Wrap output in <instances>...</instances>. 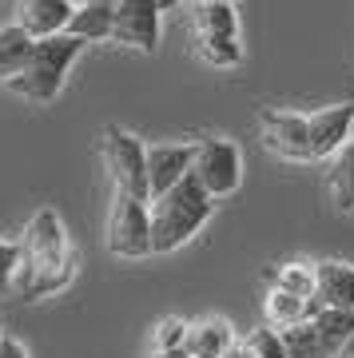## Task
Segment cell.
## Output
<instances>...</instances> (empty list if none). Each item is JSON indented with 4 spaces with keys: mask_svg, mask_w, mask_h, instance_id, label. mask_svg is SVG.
Returning <instances> with one entry per match:
<instances>
[{
    "mask_svg": "<svg viewBox=\"0 0 354 358\" xmlns=\"http://www.w3.org/2000/svg\"><path fill=\"white\" fill-rule=\"evenodd\" d=\"M72 267H76V255L68 247L60 215L52 207H40L28 219L24 239H20V267H16L13 291H20L24 299H44L72 279Z\"/></svg>",
    "mask_w": 354,
    "mask_h": 358,
    "instance_id": "cell-1",
    "label": "cell"
},
{
    "mask_svg": "<svg viewBox=\"0 0 354 358\" xmlns=\"http://www.w3.org/2000/svg\"><path fill=\"white\" fill-rule=\"evenodd\" d=\"M152 255H171L183 243H191L199 235L211 215H215V199L199 187V179L187 176L176 183L167 195L152 199Z\"/></svg>",
    "mask_w": 354,
    "mask_h": 358,
    "instance_id": "cell-2",
    "label": "cell"
},
{
    "mask_svg": "<svg viewBox=\"0 0 354 358\" xmlns=\"http://www.w3.org/2000/svg\"><path fill=\"white\" fill-rule=\"evenodd\" d=\"M80 52H84V40L68 36H48V40H36V48L28 56L24 72L13 80V84H4V88L20 96L28 103H52L56 96L64 92V80L72 72V64L80 60Z\"/></svg>",
    "mask_w": 354,
    "mask_h": 358,
    "instance_id": "cell-3",
    "label": "cell"
},
{
    "mask_svg": "<svg viewBox=\"0 0 354 358\" xmlns=\"http://www.w3.org/2000/svg\"><path fill=\"white\" fill-rule=\"evenodd\" d=\"M104 247L112 259H148L152 255V207L148 199H132L112 192L108 223H104Z\"/></svg>",
    "mask_w": 354,
    "mask_h": 358,
    "instance_id": "cell-4",
    "label": "cell"
},
{
    "mask_svg": "<svg viewBox=\"0 0 354 358\" xmlns=\"http://www.w3.org/2000/svg\"><path fill=\"white\" fill-rule=\"evenodd\" d=\"M100 155L108 167V179H112V192L152 203V195H148V143H139V136L108 124L100 140Z\"/></svg>",
    "mask_w": 354,
    "mask_h": 358,
    "instance_id": "cell-5",
    "label": "cell"
},
{
    "mask_svg": "<svg viewBox=\"0 0 354 358\" xmlns=\"http://www.w3.org/2000/svg\"><path fill=\"white\" fill-rule=\"evenodd\" d=\"M191 176L199 179V187L211 195V199H227V195H235L239 192V183H243L239 143L227 140V136H207V140H199L195 143Z\"/></svg>",
    "mask_w": 354,
    "mask_h": 358,
    "instance_id": "cell-6",
    "label": "cell"
},
{
    "mask_svg": "<svg viewBox=\"0 0 354 358\" xmlns=\"http://www.w3.org/2000/svg\"><path fill=\"white\" fill-rule=\"evenodd\" d=\"M164 0H120L115 4V24H112V44L136 48L152 56L164 36Z\"/></svg>",
    "mask_w": 354,
    "mask_h": 358,
    "instance_id": "cell-7",
    "label": "cell"
},
{
    "mask_svg": "<svg viewBox=\"0 0 354 358\" xmlns=\"http://www.w3.org/2000/svg\"><path fill=\"white\" fill-rule=\"evenodd\" d=\"M259 136L263 148L287 164H311V131H306V115L303 112H278L267 108L259 115Z\"/></svg>",
    "mask_w": 354,
    "mask_h": 358,
    "instance_id": "cell-8",
    "label": "cell"
},
{
    "mask_svg": "<svg viewBox=\"0 0 354 358\" xmlns=\"http://www.w3.org/2000/svg\"><path fill=\"white\" fill-rule=\"evenodd\" d=\"M306 131H311V164L334 159L354 136V103L318 108L315 115H306Z\"/></svg>",
    "mask_w": 354,
    "mask_h": 358,
    "instance_id": "cell-9",
    "label": "cell"
},
{
    "mask_svg": "<svg viewBox=\"0 0 354 358\" xmlns=\"http://www.w3.org/2000/svg\"><path fill=\"white\" fill-rule=\"evenodd\" d=\"M195 143H152L148 148V195L160 199L191 176Z\"/></svg>",
    "mask_w": 354,
    "mask_h": 358,
    "instance_id": "cell-10",
    "label": "cell"
},
{
    "mask_svg": "<svg viewBox=\"0 0 354 358\" xmlns=\"http://www.w3.org/2000/svg\"><path fill=\"white\" fill-rule=\"evenodd\" d=\"M72 13H76V4H72V0H16L13 24L24 28L32 40H48V36L68 32Z\"/></svg>",
    "mask_w": 354,
    "mask_h": 358,
    "instance_id": "cell-11",
    "label": "cell"
},
{
    "mask_svg": "<svg viewBox=\"0 0 354 358\" xmlns=\"http://www.w3.org/2000/svg\"><path fill=\"white\" fill-rule=\"evenodd\" d=\"M235 343H239L235 338V327L227 319H215V315L195 319L187 327V355L191 358H227V350Z\"/></svg>",
    "mask_w": 354,
    "mask_h": 358,
    "instance_id": "cell-12",
    "label": "cell"
},
{
    "mask_svg": "<svg viewBox=\"0 0 354 358\" xmlns=\"http://www.w3.org/2000/svg\"><path fill=\"white\" fill-rule=\"evenodd\" d=\"M318 279V303L323 307H339V310H354V267L342 259H327L315 267Z\"/></svg>",
    "mask_w": 354,
    "mask_h": 358,
    "instance_id": "cell-13",
    "label": "cell"
},
{
    "mask_svg": "<svg viewBox=\"0 0 354 358\" xmlns=\"http://www.w3.org/2000/svg\"><path fill=\"white\" fill-rule=\"evenodd\" d=\"M318 310V299H295V294L278 291V287H267L263 299V319L271 331H287V327H299V322H311Z\"/></svg>",
    "mask_w": 354,
    "mask_h": 358,
    "instance_id": "cell-14",
    "label": "cell"
},
{
    "mask_svg": "<svg viewBox=\"0 0 354 358\" xmlns=\"http://www.w3.org/2000/svg\"><path fill=\"white\" fill-rule=\"evenodd\" d=\"M112 24H115V4L84 0V4H76V13H72L68 36L84 40V44H100V40H112Z\"/></svg>",
    "mask_w": 354,
    "mask_h": 358,
    "instance_id": "cell-15",
    "label": "cell"
},
{
    "mask_svg": "<svg viewBox=\"0 0 354 358\" xmlns=\"http://www.w3.org/2000/svg\"><path fill=\"white\" fill-rule=\"evenodd\" d=\"M32 48H36V40L28 36L24 28H16V24L0 28V84H13L24 72Z\"/></svg>",
    "mask_w": 354,
    "mask_h": 358,
    "instance_id": "cell-16",
    "label": "cell"
},
{
    "mask_svg": "<svg viewBox=\"0 0 354 358\" xmlns=\"http://www.w3.org/2000/svg\"><path fill=\"white\" fill-rule=\"evenodd\" d=\"M327 192H330V203L339 207L342 215H354V136H351V143L330 159Z\"/></svg>",
    "mask_w": 354,
    "mask_h": 358,
    "instance_id": "cell-17",
    "label": "cell"
},
{
    "mask_svg": "<svg viewBox=\"0 0 354 358\" xmlns=\"http://www.w3.org/2000/svg\"><path fill=\"white\" fill-rule=\"evenodd\" d=\"M191 28H195V36L239 40V13H235V4H203V8H191Z\"/></svg>",
    "mask_w": 354,
    "mask_h": 358,
    "instance_id": "cell-18",
    "label": "cell"
},
{
    "mask_svg": "<svg viewBox=\"0 0 354 358\" xmlns=\"http://www.w3.org/2000/svg\"><path fill=\"white\" fill-rule=\"evenodd\" d=\"M267 287L295 294V299H315L318 294V279H315V263H283V267L267 271L263 275Z\"/></svg>",
    "mask_w": 354,
    "mask_h": 358,
    "instance_id": "cell-19",
    "label": "cell"
},
{
    "mask_svg": "<svg viewBox=\"0 0 354 358\" xmlns=\"http://www.w3.org/2000/svg\"><path fill=\"white\" fill-rule=\"evenodd\" d=\"M311 327H315L318 338L327 343L330 355H339L342 343H346V338L354 334V310H339V307H323V303H318V310H315V319H311Z\"/></svg>",
    "mask_w": 354,
    "mask_h": 358,
    "instance_id": "cell-20",
    "label": "cell"
},
{
    "mask_svg": "<svg viewBox=\"0 0 354 358\" xmlns=\"http://www.w3.org/2000/svg\"><path fill=\"white\" fill-rule=\"evenodd\" d=\"M195 56L211 68H239L243 64L239 40H231V36H195Z\"/></svg>",
    "mask_w": 354,
    "mask_h": 358,
    "instance_id": "cell-21",
    "label": "cell"
},
{
    "mask_svg": "<svg viewBox=\"0 0 354 358\" xmlns=\"http://www.w3.org/2000/svg\"><path fill=\"white\" fill-rule=\"evenodd\" d=\"M283 334V346H287V358H334L327 350V343L318 338V331L311 322H299V327H287Z\"/></svg>",
    "mask_w": 354,
    "mask_h": 358,
    "instance_id": "cell-22",
    "label": "cell"
},
{
    "mask_svg": "<svg viewBox=\"0 0 354 358\" xmlns=\"http://www.w3.org/2000/svg\"><path fill=\"white\" fill-rule=\"evenodd\" d=\"M187 319H179V315H167L160 319L155 327V355H167V350H187Z\"/></svg>",
    "mask_w": 354,
    "mask_h": 358,
    "instance_id": "cell-23",
    "label": "cell"
},
{
    "mask_svg": "<svg viewBox=\"0 0 354 358\" xmlns=\"http://www.w3.org/2000/svg\"><path fill=\"white\" fill-rule=\"evenodd\" d=\"M243 343L251 346L255 358H287V346H283V334L271 331V327H259V331H251Z\"/></svg>",
    "mask_w": 354,
    "mask_h": 358,
    "instance_id": "cell-24",
    "label": "cell"
},
{
    "mask_svg": "<svg viewBox=\"0 0 354 358\" xmlns=\"http://www.w3.org/2000/svg\"><path fill=\"white\" fill-rule=\"evenodd\" d=\"M0 358H28L24 343H16V338H8V334H0Z\"/></svg>",
    "mask_w": 354,
    "mask_h": 358,
    "instance_id": "cell-25",
    "label": "cell"
},
{
    "mask_svg": "<svg viewBox=\"0 0 354 358\" xmlns=\"http://www.w3.org/2000/svg\"><path fill=\"white\" fill-rule=\"evenodd\" d=\"M167 4H191V8H203V4H235V0H167Z\"/></svg>",
    "mask_w": 354,
    "mask_h": 358,
    "instance_id": "cell-26",
    "label": "cell"
},
{
    "mask_svg": "<svg viewBox=\"0 0 354 358\" xmlns=\"http://www.w3.org/2000/svg\"><path fill=\"white\" fill-rule=\"evenodd\" d=\"M227 358H255V355H251V346H247V343H235L227 350Z\"/></svg>",
    "mask_w": 354,
    "mask_h": 358,
    "instance_id": "cell-27",
    "label": "cell"
},
{
    "mask_svg": "<svg viewBox=\"0 0 354 358\" xmlns=\"http://www.w3.org/2000/svg\"><path fill=\"white\" fill-rule=\"evenodd\" d=\"M334 358H354V334H351V338H346V343H342V350H339V355H334Z\"/></svg>",
    "mask_w": 354,
    "mask_h": 358,
    "instance_id": "cell-28",
    "label": "cell"
},
{
    "mask_svg": "<svg viewBox=\"0 0 354 358\" xmlns=\"http://www.w3.org/2000/svg\"><path fill=\"white\" fill-rule=\"evenodd\" d=\"M155 358H191L187 350H167V355H155Z\"/></svg>",
    "mask_w": 354,
    "mask_h": 358,
    "instance_id": "cell-29",
    "label": "cell"
},
{
    "mask_svg": "<svg viewBox=\"0 0 354 358\" xmlns=\"http://www.w3.org/2000/svg\"><path fill=\"white\" fill-rule=\"evenodd\" d=\"M100 4H120V0H100Z\"/></svg>",
    "mask_w": 354,
    "mask_h": 358,
    "instance_id": "cell-30",
    "label": "cell"
},
{
    "mask_svg": "<svg viewBox=\"0 0 354 358\" xmlns=\"http://www.w3.org/2000/svg\"><path fill=\"white\" fill-rule=\"evenodd\" d=\"M72 4H84V0H72Z\"/></svg>",
    "mask_w": 354,
    "mask_h": 358,
    "instance_id": "cell-31",
    "label": "cell"
},
{
    "mask_svg": "<svg viewBox=\"0 0 354 358\" xmlns=\"http://www.w3.org/2000/svg\"><path fill=\"white\" fill-rule=\"evenodd\" d=\"M164 4H167V0H164Z\"/></svg>",
    "mask_w": 354,
    "mask_h": 358,
    "instance_id": "cell-32",
    "label": "cell"
}]
</instances>
